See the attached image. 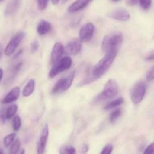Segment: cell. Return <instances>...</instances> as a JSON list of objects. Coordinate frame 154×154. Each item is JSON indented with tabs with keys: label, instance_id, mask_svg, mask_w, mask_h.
Returning a JSON list of instances; mask_svg holds the SVG:
<instances>
[{
	"label": "cell",
	"instance_id": "obj_14",
	"mask_svg": "<svg viewBox=\"0 0 154 154\" xmlns=\"http://www.w3.org/2000/svg\"><path fill=\"white\" fill-rule=\"evenodd\" d=\"M20 96V88L18 87H14L8 93V94L5 96L2 99L3 104H10L14 102L18 99Z\"/></svg>",
	"mask_w": 154,
	"mask_h": 154
},
{
	"label": "cell",
	"instance_id": "obj_37",
	"mask_svg": "<svg viewBox=\"0 0 154 154\" xmlns=\"http://www.w3.org/2000/svg\"><path fill=\"white\" fill-rule=\"evenodd\" d=\"M3 153V152H2V150H1V149H0V154H2Z\"/></svg>",
	"mask_w": 154,
	"mask_h": 154
},
{
	"label": "cell",
	"instance_id": "obj_34",
	"mask_svg": "<svg viewBox=\"0 0 154 154\" xmlns=\"http://www.w3.org/2000/svg\"><path fill=\"white\" fill-rule=\"evenodd\" d=\"M59 2H60V0H51V2H52L53 5H57L59 3Z\"/></svg>",
	"mask_w": 154,
	"mask_h": 154
},
{
	"label": "cell",
	"instance_id": "obj_7",
	"mask_svg": "<svg viewBox=\"0 0 154 154\" xmlns=\"http://www.w3.org/2000/svg\"><path fill=\"white\" fill-rule=\"evenodd\" d=\"M26 34L24 32H18V33L14 35L12 37V38L11 39L10 42H8V44L6 46L5 49V56H11V54H13L15 52L16 49L18 48V47L19 46V45L21 44V42H22L23 39L25 38Z\"/></svg>",
	"mask_w": 154,
	"mask_h": 154
},
{
	"label": "cell",
	"instance_id": "obj_17",
	"mask_svg": "<svg viewBox=\"0 0 154 154\" xmlns=\"http://www.w3.org/2000/svg\"><path fill=\"white\" fill-rule=\"evenodd\" d=\"M18 5H19V1L18 0H14L13 2L9 3L7 5V7H6L5 11V14L6 16H8V15L13 14L18 8Z\"/></svg>",
	"mask_w": 154,
	"mask_h": 154
},
{
	"label": "cell",
	"instance_id": "obj_20",
	"mask_svg": "<svg viewBox=\"0 0 154 154\" xmlns=\"http://www.w3.org/2000/svg\"><path fill=\"white\" fill-rule=\"evenodd\" d=\"M122 114V110L121 109H116L115 111H113V112L110 114V122L111 123H114L119 118V117Z\"/></svg>",
	"mask_w": 154,
	"mask_h": 154
},
{
	"label": "cell",
	"instance_id": "obj_19",
	"mask_svg": "<svg viewBox=\"0 0 154 154\" xmlns=\"http://www.w3.org/2000/svg\"><path fill=\"white\" fill-rule=\"evenodd\" d=\"M124 102V100L122 98H119V99H116L115 100L111 101L110 102H109L105 107H104V110H111L113 108H116L118 106H120L121 105H122Z\"/></svg>",
	"mask_w": 154,
	"mask_h": 154
},
{
	"label": "cell",
	"instance_id": "obj_28",
	"mask_svg": "<svg viewBox=\"0 0 154 154\" xmlns=\"http://www.w3.org/2000/svg\"><path fill=\"white\" fill-rule=\"evenodd\" d=\"M113 146L112 145V144H107V145H106L105 147L103 148L102 151H101V153H107V154L111 153L112 151H113Z\"/></svg>",
	"mask_w": 154,
	"mask_h": 154
},
{
	"label": "cell",
	"instance_id": "obj_32",
	"mask_svg": "<svg viewBox=\"0 0 154 154\" xmlns=\"http://www.w3.org/2000/svg\"><path fill=\"white\" fill-rule=\"evenodd\" d=\"M88 150H89L88 144H84L82 147V153H87V152L88 151Z\"/></svg>",
	"mask_w": 154,
	"mask_h": 154
},
{
	"label": "cell",
	"instance_id": "obj_25",
	"mask_svg": "<svg viewBox=\"0 0 154 154\" xmlns=\"http://www.w3.org/2000/svg\"><path fill=\"white\" fill-rule=\"evenodd\" d=\"M60 153L68 154L75 153V150L73 147H72V146H66V147L61 148V150H60Z\"/></svg>",
	"mask_w": 154,
	"mask_h": 154
},
{
	"label": "cell",
	"instance_id": "obj_11",
	"mask_svg": "<svg viewBox=\"0 0 154 154\" xmlns=\"http://www.w3.org/2000/svg\"><path fill=\"white\" fill-rule=\"evenodd\" d=\"M63 53H64V48L63 45L60 42H56L53 46L51 53V64L52 66L61 59Z\"/></svg>",
	"mask_w": 154,
	"mask_h": 154
},
{
	"label": "cell",
	"instance_id": "obj_35",
	"mask_svg": "<svg viewBox=\"0 0 154 154\" xmlns=\"http://www.w3.org/2000/svg\"><path fill=\"white\" fill-rule=\"evenodd\" d=\"M2 77H3V70L2 69H0V81H1Z\"/></svg>",
	"mask_w": 154,
	"mask_h": 154
},
{
	"label": "cell",
	"instance_id": "obj_6",
	"mask_svg": "<svg viewBox=\"0 0 154 154\" xmlns=\"http://www.w3.org/2000/svg\"><path fill=\"white\" fill-rule=\"evenodd\" d=\"M146 90V86L144 82H137L134 84V87L131 88L130 96H131V102L134 105H137L143 99Z\"/></svg>",
	"mask_w": 154,
	"mask_h": 154
},
{
	"label": "cell",
	"instance_id": "obj_36",
	"mask_svg": "<svg viewBox=\"0 0 154 154\" xmlns=\"http://www.w3.org/2000/svg\"><path fill=\"white\" fill-rule=\"evenodd\" d=\"M2 46L0 45V57L2 56Z\"/></svg>",
	"mask_w": 154,
	"mask_h": 154
},
{
	"label": "cell",
	"instance_id": "obj_23",
	"mask_svg": "<svg viewBox=\"0 0 154 154\" xmlns=\"http://www.w3.org/2000/svg\"><path fill=\"white\" fill-rule=\"evenodd\" d=\"M20 147H21V141L19 139L15 140L14 142L12 143V145L11 146L10 148V153L11 154H15L18 153L20 150Z\"/></svg>",
	"mask_w": 154,
	"mask_h": 154
},
{
	"label": "cell",
	"instance_id": "obj_16",
	"mask_svg": "<svg viewBox=\"0 0 154 154\" xmlns=\"http://www.w3.org/2000/svg\"><path fill=\"white\" fill-rule=\"evenodd\" d=\"M35 87H36V81H35V80H30L25 85L24 90H23V96L24 97H28V96H31L33 92H34Z\"/></svg>",
	"mask_w": 154,
	"mask_h": 154
},
{
	"label": "cell",
	"instance_id": "obj_22",
	"mask_svg": "<svg viewBox=\"0 0 154 154\" xmlns=\"http://www.w3.org/2000/svg\"><path fill=\"white\" fill-rule=\"evenodd\" d=\"M12 126L14 131H18L21 126V117L18 115L14 116L13 120H12Z\"/></svg>",
	"mask_w": 154,
	"mask_h": 154
},
{
	"label": "cell",
	"instance_id": "obj_21",
	"mask_svg": "<svg viewBox=\"0 0 154 154\" xmlns=\"http://www.w3.org/2000/svg\"><path fill=\"white\" fill-rule=\"evenodd\" d=\"M15 135H16L15 133H11L5 137L4 140H3V142H4V145L6 147H9L11 144H12V143L14 142V140L15 138Z\"/></svg>",
	"mask_w": 154,
	"mask_h": 154
},
{
	"label": "cell",
	"instance_id": "obj_24",
	"mask_svg": "<svg viewBox=\"0 0 154 154\" xmlns=\"http://www.w3.org/2000/svg\"><path fill=\"white\" fill-rule=\"evenodd\" d=\"M138 1L143 10H148L152 4V0H138Z\"/></svg>",
	"mask_w": 154,
	"mask_h": 154
},
{
	"label": "cell",
	"instance_id": "obj_13",
	"mask_svg": "<svg viewBox=\"0 0 154 154\" xmlns=\"http://www.w3.org/2000/svg\"><path fill=\"white\" fill-rule=\"evenodd\" d=\"M93 0H76L69 5V7L68 8V11L69 13L79 11L85 8L87 5H88Z\"/></svg>",
	"mask_w": 154,
	"mask_h": 154
},
{
	"label": "cell",
	"instance_id": "obj_38",
	"mask_svg": "<svg viewBox=\"0 0 154 154\" xmlns=\"http://www.w3.org/2000/svg\"><path fill=\"white\" fill-rule=\"evenodd\" d=\"M112 1H113V2H118V1H119V0H112Z\"/></svg>",
	"mask_w": 154,
	"mask_h": 154
},
{
	"label": "cell",
	"instance_id": "obj_18",
	"mask_svg": "<svg viewBox=\"0 0 154 154\" xmlns=\"http://www.w3.org/2000/svg\"><path fill=\"white\" fill-rule=\"evenodd\" d=\"M18 107L16 104H13L11 106H9L8 108H7L5 111V117L7 120H9V119L12 118L15 115L16 112L18 111Z\"/></svg>",
	"mask_w": 154,
	"mask_h": 154
},
{
	"label": "cell",
	"instance_id": "obj_12",
	"mask_svg": "<svg viewBox=\"0 0 154 154\" xmlns=\"http://www.w3.org/2000/svg\"><path fill=\"white\" fill-rule=\"evenodd\" d=\"M48 136V125L45 124L42 129L41 132L40 137H39V141L37 144V153L42 154L45 153V147H46L47 140Z\"/></svg>",
	"mask_w": 154,
	"mask_h": 154
},
{
	"label": "cell",
	"instance_id": "obj_3",
	"mask_svg": "<svg viewBox=\"0 0 154 154\" xmlns=\"http://www.w3.org/2000/svg\"><path fill=\"white\" fill-rule=\"evenodd\" d=\"M123 41L122 33H112L104 37L102 42V49L105 53L112 51H119Z\"/></svg>",
	"mask_w": 154,
	"mask_h": 154
},
{
	"label": "cell",
	"instance_id": "obj_33",
	"mask_svg": "<svg viewBox=\"0 0 154 154\" xmlns=\"http://www.w3.org/2000/svg\"><path fill=\"white\" fill-rule=\"evenodd\" d=\"M146 60H149V61H151V60H154V54H151V55H149V57H147L146 58Z\"/></svg>",
	"mask_w": 154,
	"mask_h": 154
},
{
	"label": "cell",
	"instance_id": "obj_2",
	"mask_svg": "<svg viewBox=\"0 0 154 154\" xmlns=\"http://www.w3.org/2000/svg\"><path fill=\"white\" fill-rule=\"evenodd\" d=\"M119 91V87L115 80L110 79L107 81L104 87L103 91L95 99V103H101L111 99L117 96Z\"/></svg>",
	"mask_w": 154,
	"mask_h": 154
},
{
	"label": "cell",
	"instance_id": "obj_30",
	"mask_svg": "<svg viewBox=\"0 0 154 154\" xmlns=\"http://www.w3.org/2000/svg\"><path fill=\"white\" fill-rule=\"evenodd\" d=\"M144 153H154V143L149 144L146 149H145Z\"/></svg>",
	"mask_w": 154,
	"mask_h": 154
},
{
	"label": "cell",
	"instance_id": "obj_40",
	"mask_svg": "<svg viewBox=\"0 0 154 154\" xmlns=\"http://www.w3.org/2000/svg\"><path fill=\"white\" fill-rule=\"evenodd\" d=\"M67 0H63V2H66Z\"/></svg>",
	"mask_w": 154,
	"mask_h": 154
},
{
	"label": "cell",
	"instance_id": "obj_1",
	"mask_svg": "<svg viewBox=\"0 0 154 154\" xmlns=\"http://www.w3.org/2000/svg\"><path fill=\"white\" fill-rule=\"evenodd\" d=\"M118 54V51H112L106 53L105 56L97 63L94 67L92 72V78L94 80H97L102 77L108 71L111 65L114 62L115 58Z\"/></svg>",
	"mask_w": 154,
	"mask_h": 154
},
{
	"label": "cell",
	"instance_id": "obj_15",
	"mask_svg": "<svg viewBox=\"0 0 154 154\" xmlns=\"http://www.w3.org/2000/svg\"><path fill=\"white\" fill-rule=\"evenodd\" d=\"M52 26L48 21L42 20L37 26V32L39 35H45L51 31Z\"/></svg>",
	"mask_w": 154,
	"mask_h": 154
},
{
	"label": "cell",
	"instance_id": "obj_27",
	"mask_svg": "<svg viewBox=\"0 0 154 154\" xmlns=\"http://www.w3.org/2000/svg\"><path fill=\"white\" fill-rule=\"evenodd\" d=\"M146 79L148 82L154 81V66L147 72L146 76Z\"/></svg>",
	"mask_w": 154,
	"mask_h": 154
},
{
	"label": "cell",
	"instance_id": "obj_9",
	"mask_svg": "<svg viewBox=\"0 0 154 154\" xmlns=\"http://www.w3.org/2000/svg\"><path fill=\"white\" fill-rule=\"evenodd\" d=\"M109 17L122 22H126L130 19V14L127 10L122 8H116L108 14Z\"/></svg>",
	"mask_w": 154,
	"mask_h": 154
},
{
	"label": "cell",
	"instance_id": "obj_29",
	"mask_svg": "<svg viewBox=\"0 0 154 154\" xmlns=\"http://www.w3.org/2000/svg\"><path fill=\"white\" fill-rule=\"evenodd\" d=\"M38 48H39V43L36 40H34L31 44V46H30V50H31L32 53H35L36 51H37Z\"/></svg>",
	"mask_w": 154,
	"mask_h": 154
},
{
	"label": "cell",
	"instance_id": "obj_10",
	"mask_svg": "<svg viewBox=\"0 0 154 154\" xmlns=\"http://www.w3.org/2000/svg\"><path fill=\"white\" fill-rule=\"evenodd\" d=\"M82 48V42L79 39H73L70 41L65 47V52L69 55H76L81 51Z\"/></svg>",
	"mask_w": 154,
	"mask_h": 154
},
{
	"label": "cell",
	"instance_id": "obj_8",
	"mask_svg": "<svg viewBox=\"0 0 154 154\" xmlns=\"http://www.w3.org/2000/svg\"><path fill=\"white\" fill-rule=\"evenodd\" d=\"M95 32V26L91 23H88L81 27L79 32V39L82 42H88L92 38Z\"/></svg>",
	"mask_w": 154,
	"mask_h": 154
},
{
	"label": "cell",
	"instance_id": "obj_39",
	"mask_svg": "<svg viewBox=\"0 0 154 154\" xmlns=\"http://www.w3.org/2000/svg\"><path fill=\"white\" fill-rule=\"evenodd\" d=\"M3 1H4V0H0V3H1V2H2Z\"/></svg>",
	"mask_w": 154,
	"mask_h": 154
},
{
	"label": "cell",
	"instance_id": "obj_31",
	"mask_svg": "<svg viewBox=\"0 0 154 154\" xmlns=\"http://www.w3.org/2000/svg\"><path fill=\"white\" fill-rule=\"evenodd\" d=\"M127 4L130 6H133V5H135L137 3L138 0H125Z\"/></svg>",
	"mask_w": 154,
	"mask_h": 154
},
{
	"label": "cell",
	"instance_id": "obj_4",
	"mask_svg": "<svg viewBox=\"0 0 154 154\" xmlns=\"http://www.w3.org/2000/svg\"><path fill=\"white\" fill-rule=\"evenodd\" d=\"M72 59L69 57H68V56L62 57L58 62H57L55 64L53 65L52 68H51V69L49 72V74H48L49 78H54L57 75L63 72V71L69 69L71 67V66H72Z\"/></svg>",
	"mask_w": 154,
	"mask_h": 154
},
{
	"label": "cell",
	"instance_id": "obj_26",
	"mask_svg": "<svg viewBox=\"0 0 154 154\" xmlns=\"http://www.w3.org/2000/svg\"><path fill=\"white\" fill-rule=\"evenodd\" d=\"M48 0H37L38 8L40 11H44L48 6Z\"/></svg>",
	"mask_w": 154,
	"mask_h": 154
},
{
	"label": "cell",
	"instance_id": "obj_5",
	"mask_svg": "<svg viewBox=\"0 0 154 154\" xmlns=\"http://www.w3.org/2000/svg\"><path fill=\"white\" fill-rule=\"evenodd\" d=\"M75 72L73 71V72H72L71 73H69L66 77L59 80V81L56 83L54 87H53L52 91H51L52 94H57V93L66 91V90L70 87V86L72 85L74 78H75Z\"/></svg>",
	"mask_w": 154,
	"mask_h": 154
}]
</instances>
